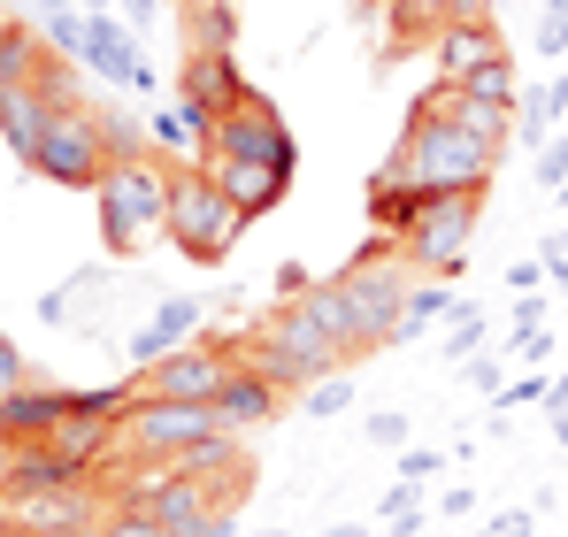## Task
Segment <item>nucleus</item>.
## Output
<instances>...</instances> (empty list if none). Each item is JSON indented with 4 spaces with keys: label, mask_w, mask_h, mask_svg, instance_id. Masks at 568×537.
I'll use <instances>...</instances> for the list:
<instances>
[{
    "label": "nucleus",
    "mask_w": 568,
    "mask_h": 537,
    "mask_svg": "<svg viewBox=\"0 0 568 537\" xmlns=\"http://www.w3.org/2000/svg\"><path fill=\"white\" fill-rule=\"evenodd\" d=\"M538 262H546V276H561V284H568V239H546V254H538Z\"/></svg>",
    "instance_id": "37998d69"
},
{
    "label": "nucleus",
    "mask_w": 568,
    "mask_h": 537,
    "mask_svg": "<svg viewBox=\"0 0 568 537\" xmlns=\"http://www.w3.org/2000/svg\"><path fill=\"white\" fill-rule=\"evenodd\" d=\"M100 537H170V530H162V523H154L139 499H115V507L100 515Z\"/></svg>",
    "instance_id": "c756f323"
},
{
    "label": "nucleus",
    "mask_w": 568,
    "mask_h": 537,
    "mask_svg": "<svg viewBox=\"0 0 568 537\" xmlns=\"http://www.w3.org/2000/svg\"><path fill=\"white\" fill-rule=\"evenodd\" d=\"M476 207H484V184H469V192H415V207L392 231V246L407 254V268L454 276L476 246Z\"/></svg>",
    "instance_id": "39448f33"
},
{
    "label": "nucleus",
    "mask_w": 568,
    "mask_h": 537,
    "mask_svg": "<svg viewBox=\"0 0 568 537\" xmlns=\"http://www.w3.org/2000/svg\"><path fill=\"white\" fill-rule=\"evenodd\" d=\"M47 123H54V100H47V85H39V78L0 85V139L16 146V162H23V170H31V154H39Z\"/></svg>",
    "instance_id": "dca6fc26"
},
{
    "label": "nucleus",
    "mask_w": 568,
    "mask_h": 537,
    "mask_svg": "<svg viewBox=\"0 0 568 537\" xmlns=\"http://www.w3.org/2000/svg\"><path fill=\"white\" fill-rule=\"evenodd\" d=\"M185 31H192V47H231L239 39V0H192Z\"/></svg>",
    "instance_id": "b1692460"
},
{
    "label": "nucleus",
    "mask_w": 568,
    "mask_h": 537,
    "mask_svg": "<svg viewBox=\"0 0 568 537\" xmlns=\"http://www.w3.org/2000/svg\"><path fill=\"white\" fill-rule=\"evenodd\" d=\"M369 438H377V446H399V438H407V423H399V415H369Z\"/></svg>",
    "instance_id": "ea45409f"
},
{
    "label": "nucleus",
    "mask_w": 568,
    "mask_h": 537,
    "mask_svg": "<svg viewBox=\"0 0 568 537\" xmlns=\"http://www.w3.org/2000/svg\"><path fill=\"white\" fill-rule=\"evenodd\" d=\"M354 407V376L346 368H331V376H315L307 392H300V415H315V423H331V415H346Z\"/></svg>",
    "instance_id": "393cba45"
},
{
    "label": "nucleus",
    "mask_w": 568,
    "mask_h": 537,
    "mask_svg": "<svg viewBox=\"0 0 568 537\" xmlns=\"http://www.w3.org/2000/svg\"><path fill=\"white\" fill-rule=\"evenodd\" d=\"M538 184H554V192L568 184V139H561V146H546V154H538Z\"/></svg>",
    "instance_id": "473e14b6"
},
{
    "label": "nucleus",
    "mask_w": 568,
    "mask_h": 537,
    "mask_svg": "<svg viewBox=\"0 0 568 537\" xmlns=\"http://www.w3.org/2000/svg\"><path fill=\"white\" fill-rule=\"evenodd\" d=\"M430 54H438V78H469V70H484V62L507 54V39H499L491 16H476V23H446V31H430Z\"/></svg>",
    "instance_id": "f3484780"
},
{
    "label": "nucleus",
    "mask_w": 568,
    "mask_h": 537,
    "mask_svg": "<svg viewBox=\"0 0 568 537\" xmlns=\"http://www.w3.org/2000/svg\"><path fill=\"white\" fill-rule=\"evenodd\" d=\"M200 162H207V178L239 200V215L254 223V215H270L284 192H292L300 146H292V131H284L277 108H270L262 92H246L223 123H207V131H200Z\"/></svg>",
    "instance_id": "f257e3e1"
},
{
    "label": "nucleus",
    "mask_w": 568,
    "mask_h": 537,
    "mask_svg": "<svg viewBox=\"0 0 568 537\" xmlns=\"http://www.w3.org/2000/svg\"><path fill=\"white\" fill-rule=\"evenodd\" d=\"M292 307H300V315H307V323H315V331H323V338H331V346H338L346 361L369 354V338H362V315H354V300H346V284H338V276H331V284H307Z\"/></svg>",
    "instance_id": "a211bd4d"
},
{
    "label": "nucleus",
    "mask_w": 568,
    "mask_h": 537,
    "mask_svg": "<svg viewBox=\"0 0 568 537\" xmlns=\"http://www.w3.org/2000/svg\"><path fill=\"white\" fill-rule=\"evenodd\" d=\"M78 70L100 78L115 92H146V62H139V31L115 16V8H93L85 31H78Z\"/></svg>",
    "instance_id": "9d476101"
},
{
    "label": "nucleus",
    "mask_w": 568,
    "mask_h": 537,
    "mask_svg": "<svg viewBox=\"0 0 568 537\" xmlns=\"http://www.w3.org/2000/svg\"><path fill=\"white\" fill-rule=\"evenodd\" d=\"M239 231H246V215H239V200L223 192V184L207 178V162L192 154V162H170V215H162V239L185 254V262L215 268L231 246H239Z\"/></svg>",
    "instance_id": "7ed1b4c3"
},
{
    "label": "nucleus",
    "mask_w": 568,
    "mask_h": 537,
    "mask_svg": "<svg viewBox=\"0 0 568 537\" xmlns=\"http://www.w3.org/2000/svg\"><path fill=\"white\" fill-rule=\"evenodd\" d=\"M8 515L23 523V530H47V537H78L93 515V484H47V492H23V499H8Z\"/></svg>",
    "instance_id": "ddd939ff"
},
{
    "label": "nucleus",
    "mask_w": 568,
    "mask_h": 537,
    "mask_svg": "<svg viewBox=\"0 0 568 537\" xmlns=\"http://www.w3.org/2000/svg\"><path fill=\"white\" fill-rule=\"evenodd\" d=\"M491 170H499V146L476 139V131H462L430 92H423V108L407 115L399 146H392V162H384V178L407 184V192H469V184H491Z\"/></svg>",
    "instance_id": "f03ea898"
},
{
    "label": "nucleus",
    "mask_w": 568,
    "mask_h": 537,
    "mask_svg": "<svg viewBox=\"0 0 568 537\" xmlns=\"http://www.w3.org/2000/svg\"><path fill=\"white\" fill-rule=\"evenodd\" d=\"M192 323H200V300H170L154 323H139V338H131V368H154L162 354H178L192 338Z\"/></svg>",
    "instance_id": "aec40b11"
},
{
    "label": "nucleus",
    "mask_w": 568,
    "mask_h": 537,
    "mask_svg": "<svg viewBox=\"0 0 568 537\" xmlns=\"http://www.w3.org/2000/svg\"><path fill=\"white\" fill-rule=\"evenodd\" d=\"M192 537H239V507H215V515H207Z\"/></svg>",
    "instance_id": "4c0bfd02"
},
{
    "label": "nucleus",
    "mask_w": 568,
    "mask_h": 537,
    "mask_svg": "<svg viewBox=\"0 0 568 537\" xmlns=\"http://www.w3.org/2000/svg\"><path fill=\"white\" fill-rule=\"evenodd\" d=\"M515 354H523L530 368H538V361L554 354V338H546V331H515Z\"/></svg>",
    "instance_id": "c9c22d12"
},
{
    "label": "nucleus",
    "mask_w": 568,
    "mask_h": 537,
    "mask_svg": "<svg viewBox=\"0 0 568 537\" xmlns=\"http://www.w3.org/2000/svg\"><path fill=\"white\" fill-rule=\"evenodd\" d=\"M469 384H476V392H499V361H491V354H469Z\"/></svg>",
    "instance_id": "58836bf2"
},
{
    "label": "nucleus",
    "mask_w": 568,
    "mask_h": 537,
    "mask_svg": "<svg viewBox=\"0 0 568 537\" xmlns=\"http://www.w3.org/2000/svg\"><path fill=\"white\" fill-rule=\"evenodd\" d=\"M476 346H484V315L454 300V315H446V346H438V354H446V361H469Z\"/></svg>",
    "instance_id": "c85d7f7f"
},
{
    "label": "nucleus",
    "mask_w": 568,
    "mask_h": 537,
    "mask_svg": "<svg viewBox=\"0 0 568 537\" xmlns=\"http://www.w3.org/2000/svg\"><path fill=\"white\" fill-rule=\"evenodd\" d=\"M23 376H31V368H23V346H8V338H0V399H8Z\"/></svg>",
    "instance_id": "72a5a7b5"
},
{
    "label": "nucleus",
    "mask_w": 568,
    "mask_h": 537,
    "mask_svg": "<svg viewBox=\"0 0 568 537\" xmlns=\"http://www.w3.org/2000/svg\"><path fill=\"white\" fill-rule=\"evenodd\" d=\"M454 85H469L476 100H499V108H515V100H523V85H515V54L484 62V70H469V78H454Z\"/></svg>",
    "instance_id": "bb28decb"
},
{
    "label": "nucleus",
    "mask_w": 568,
    "mask_h": 537,
    "mask_svg": "<svg viewBox=\"0 0 568 537\" xmlns=\"http://www.w3.org/2000/svg\"><path fill=\"white\" fill-rule=\"evenodd\" d=\"M78 8H85V16H93V8H108V0H78Z\"/></svg>",
    "instance_id": "de8ad7c7"
},
{
    "label": "nucleus",
    "mask_w": 568,
    "mask_h": 537,
    "mask_svg": "<svg viewBox=\"0 0 568 537\" xmlns=\"http://www.w3.org/2000/svg\"><path fill=\"white\" fill-rule=\"evenodd\" d=\"M0 530H8V499H0Z\"/></svg>",
    "instance_id": "09e8293b"
},
{
    "label": "nucleus",
    "mask_w": 568,
    "mask_h": 537,
    "mask_svg": "<svg viewBox=\"0 0 568 537\" xmlns=\"http://www.w3.org/2000/svg\"><path fill=\"white\" fill-rule=\"evenodd\" d=\"M338 284H346V300H354V315H362V338H369V346H392L399 307H407V254H399L392 239H369L354 262L338 268Z\"/></svg>",
    "instance_id": "0eeeda50"
},
{
    "label": "nucleus",
    "mask_w": 568,
    "mask_h": 537,
    "mask_svg": "<svg viewBox=\"0 0 568 537\" xmlns=\"http://www.w3.org/2000/svg\"><path fill=\"white\" fill-rule=\"evenodd\" d=\"M154 16H162V0H123V23H131V31H146Z\"/></svg>",
    "instance_id": "79ce46f5"
},
{
    "label": "nucleus",
    "mask_w": 568,
    "mask_h": 537,
    "mask_svg": "<svg viewBox=\"0 0 568 537\" xmlns=\"http://www.w3.org/2000/svg\"><path fill=\"white\" fill-rule=\"evenodd\" d=\"M231 368H239V346H223V338H185L178 354H162L154 368H139V392L207 407V399L223 392V376H231Z\"/></svg>",
    "instance_id": "1a4fd4ad"
},
{
    "label": "nucleus",
    "mask_w": 568,
    "mask_h": 537,
    "mask_svg": "<svg viewBox=\"0 0 568 537\" xmlns=\"http://www.w3.org/2000/svg\"><path fill=\"white\" fill-rule=\"evenodd\" d=\"M446 315H454L446 276H438V284H407V307H399V331H392V338H423V331H438Z\"/></svg>",
    "instance_id": "5701e85b"
},
{
    "label": "nucleus",
    "mask_w": 568,
    "mask_h": 537,
    "mask_svg": "<svg viewBox=\"0 0 568 537\" xmlns=\"http://www.w3.org/2000/svg\"><path fill=\"white\" fill-rule=\"evenodd\" d=\"M0 537H47V530H23V523H8V530H0Z\"/></svg>",
    "instance_id": "a18cd8bd"
},
{
    "label": "nucleus",
    "mask_w": 568,
    "mask_h": 537,
    "mask_svg": "<svg viewBox=\"0 0 568 537\" xmlns=\"http://www.w3.org/2000/svg\"><path fill=\"white\" fill-rule=\"evenodd\" d=\"M430 100L462 123V131H476V139H491L499 154H507V139H515V108H499V100H476L469 85H454V78H438L430 85Z\"/></svg>",
    "instance_id": "6ab92c4d"
},
{
    "label": "nucleus",
    "mask_w": 568,
    "mask_h": 537,
    "mask_svg": "<svg viewBox=\"0 0 568 537\" xmlns=\"http://www.w3.org/2000/svg\"><path fill=\"white\" fill-rule=\"evenodd\" d=\"M70 407H78V392H62V384H31V376H23V384L0 399V438H8V446H31V438H47Z\"/></svg>",
    "instance_id": "4468645a"
},
{
    "label": "nucleus",
    "mask_w": 568,
    "mask_h": 537,
    "mask_svg": "<svg viewBox=\"0 0 568 537\" xmlns=\"http://www.w3.org/2000/svg\"><path fill=\"white\" fill-rule=\"evenodd\" d=\"M246 78H239V62H231V47H192L185 70H178V108H185L192 123L207 131V123H223L239 100H246Z\"/></svg>",
    "instance_id": "9b49d317"
},
{
    "label": "nucleus",
    "mask_w": 568,
    "mask_h": 537,
    "mask_svg": "<svg viewBox=\"0 0 568 537\" xmlns=\"http://www.w3.org/2000/svg\"><path fill=\"white\" fill-rule=\"evenodd\" d=\"M239 361H246V368H262L277 392H307L315 376L346 368V354H338V346H331V338H323V331H315V323H307L292 300H284L277 315H270V323H262V331L239 346Z\"/></svg>",
    "instance_id": "423d86ee"
},
{
    "label": "nucleus",
    "mask_w": 568,
    "mask_h": 537,
    "mask_svg": "<svg viewBox=\"0 0 568 537\" xmlns=\"http://www.w3.org/2000/svg\"><path fill=\"white\" fill-rule=\"evenodd\" d=\"M100 200V239H108V254H139L154 231H162V215H170V162H154V146L146 154H115L93 184Z\"/></svg>",
    "instance_id": "20e7f679"
},
{
    "label": "nucleus",
    "mask_w": 568,
    "mask_h": 537,
    "mask_svg": "<svg viewBox=\"0 0 568 537\" xmlns=\"http://www.w3.org/2000/svg\"><path fill=\"white\" fill-rule=\"evenodd\" d=\"M78 31H85V8H78V0H54V8H39V39H47L54 54H78Z\"/></svg>",
    "instance_id": "cd10ccee"
},
{
    "label": "nucleus",
    "mask_w": 568,
    "mask_h": 537,
    "mask_svg": "<svg viewBox=\"0 0 568 537\" xmlns=\"http://www.w3.org/2000/svg\"><path fill=\"white\" fill-rule=\"evenodd\" d=\"M207 407H215V423H223V430H239V438H246V430H262V423H277L284 392L270 384V376H262V368H246V361H239V368L223 376V392H215Z\"/></svg>",
    "instance_id": "2eb2a0df"
},
{
    "label": "nucleus",
    "mask_w": 568,
    "mask_h": 537,
    "mask_svg": "<svg viewBox=\"0 0 568 537\" xmlns=\"http://www.w3.org/2000/svg\"><path fill=\"white\" fill-rule=\"evenodd\" d=\"M538 399H554V376H523V384L499 392V407H538Z\"/></svg>",
    "instance_id": "7c9ffc66"
},
{
    "label": "nucleus",
    "mask_w": 568,
    "mask_h": 537,
    "mask_svg": "<svg viewBox=\"0 0 568 537\" xmlns=\"http://www.w3.org/2000/svg\"><path fill=\"white\" fill-rule=\"evenodd\" d=\"M507 284H515V292H538V284H546V262H538V254L515 262V268H507Z\"/></svg>",
    "instance_id": "e433bc0d"
},
{
    "label": "nucleus",
    "mask_w": 568,
    "mask_h": 537,
    "mask_svg": "<svg viewBox=\"0 0 568 537\" xmlns=\"http://www.w3.org/2000/svg\"><path fill=\"white\" fill-rule=\"evenodd\" d=\"M47 39H39V23H23V16H0V85H23V78H39L47 70Z\"/></svg>",
    "instance_id": "412c9836"
},
{
    "label": "nucleus",
    "mask_w": 568,
    "mask_h": 537,
    "mask_svg": "<svg viewBox=\"0 0 568 537\" xmlns=\"http://www.w3.org/2000/svg\"><path fill=\"white\" fill-rule=\"evenodd\" d=\"M178 468L207 492V507H246V492H254V460H246V446H239V430H215V438L185 446Z\"/></svg>",
    "instance_id": "f8f14e48"
},
{
    "label": "nucleus",
    "mask_w": 568,
    "mask_h": 537,
    "mask_svg": "<svg viewBox=\"0 0 568 537\" xmlns=\"http://www.w3.org/2000/svg\"><path fill=\"white\" fill-rule=\"evenodd\" d=\"M399 468H407V484H423V476H438V468H446V460H438V453H407V460H399Z\"/></svg>",
    "instance_id": "a19ab883"
},
{
    "label": "nucleus",
    "mask_w": 568,
    "mask_h": 537,
    "mask_svg": "<svg viewBox=\"0 0 568 537\" xmlns=\"http://www.w3.org/2000/svg\"><path fill=\"white\" fill-rule=\"evenodd\" d=\"M270 284H277V300H300V292L315 284V276H307L300 262H277V276H270Z\"/></svg>",
    "instance_id": "f704fd0d"
},
{
    "label": "nucleus",
    "mask_w": 568,
    "mask_h": 537,
    "mask_svg": "<svg viewBox=\"0 0 568 537\" xmlns=\"http://www.w3.org/2000/svg\"><path fill=\"white\" fill-rule=\"evenodd\" d=\"M146 139H154V146H170V154H200V123H192L185 108H154V115H146Z\"/></svg>",
    "instance_id": "a878e982"
},
{
    "label": "nucleus",
    "mask_w": 568,
    "mask_h": 537,
    "mask_svg": "<svg viewBox=\"0 0 568 537\" xmlns=\"http://www.w3.org/2000/svg\"><path fill=\"white\" fill-rule=\"evenodd\" d=\"M476 16H491V0H392L399 31H446V23H476Z\"/></svg>",
    "instance_id": "4be33fe9"
},
{
    "label": "nucleus",
    "mask_w": 568,
    "mask_h": 537,
    "mask_svg": "<svg viewBox=\"0 0 568 537\" xmlns=\"http://www.w3.org/2000/svg\"><path fill=\"white\" fill-rule=\"evenodd\" d=\"M530 47H538V54H568V16L546 8V23H538V39H530Z\"/></svg>",
    "instance_id": "2f4dec72"
},
{
    "label": "nucleus",
    "mask_w": 568,
    "mask_h": 537,
    "mask_svg": "<svg viewBox=\"0 0 568 537\" xmlns=\"http://www.w3.org/2000/svg\"><path fill=\"white\" fill-rule=\"evenodd\" d=\"M323 537H369V530H354V523H338V530H323Z\"/></svg>",
    "instance_id": "c03bdc74"
},
{
    "label": "nucleus",
    "mask_w": 568,
    "mask_h": 537,
    "mask_svg": "<svg viewBox=\"0 0 568 537\" xmlns=\"http://www.w3.org/2000/svg\"><path fill=\"white\" fill-rule=\"evenodd\" d=\"M31 170H39L47 184L93 192L100 170H108V131H100V100H93V108H54V123H47L39 154H31Z\"/></svg>",
    "instance_id": "6e6552de"
},
{
    "label": "nucleus",
    "mask_w": 568,
    "mask_h": 537,
    "mask_svg": "<svg viewBox=\"0 0 568 537\" xmlns=\"http://www.w3.org/2000/svg\"><path fill=\"white\" fill-rule=\"evenodd\" d=\"M538 8H554V16H568V0H538Z\"/></svg>",
    "instance_id": "49530a36"
}]
</instances>
